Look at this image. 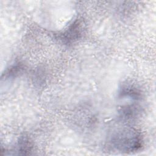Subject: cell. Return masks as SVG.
<instances>
[{
  "mask_svg": "<svg viewBox=\"0 0 156 156\" xmlns=\"http://www.w3.org/2000/svg\"><path fill=\"white\" fill-rule=\"evenodd\" d=\"M112 145L117 149L125 152L138 150L141 146L139 135L132 130H124L117 133L112 139Z\"/></svg>",
  "mask_w": 156,
  "mask_h": 156,
  "instance_id": "6da1fadb",
  "label": "cell"
}]
</instances>
